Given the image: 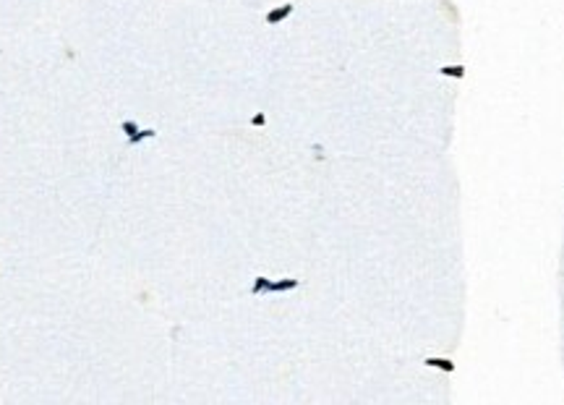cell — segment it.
<instances>
[{
  "label": "cell",
  "mask_w": 564,
  "mask_h": 405,
  "mask_svg": "<svg viewBox=\"0 0 564 405\" xmlns=\"http://www.w3.org/2000/svg\"><path fill=\"white\" fill-rule=\"evenodd\" d=\"M120 131L126 134V139H128L131 147H133V144H139V141H144V139H152V136H154L152 128H139L133 120H123V123H120Z\"/></svg>",
  "instance_id": "6da1fadb"
},
{
  "label": "cell",
  "mask_w": 564,
  "mask_h": 405,
  "mask_svg": "<svg viewBox=\"0 0 564 405\" xmlns=\"http://www.w3.org/2000/svg\"><path fill=\"white\" fill-rule=\"evenodd\" d=\"M290 13H293V5H290V3H287V5H280V8H274V11L266 13V24L274 26V24H280L282 19H287Z\"/></svg>",
  "instance_id": "7a4b0ae2"
}]
</instances>
